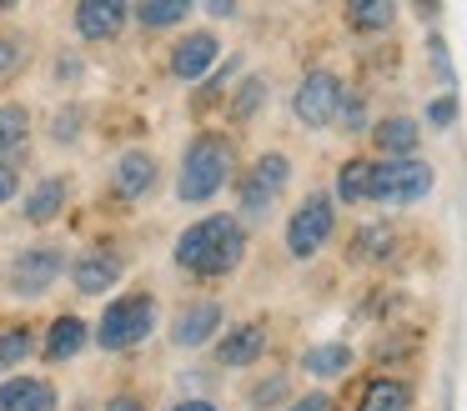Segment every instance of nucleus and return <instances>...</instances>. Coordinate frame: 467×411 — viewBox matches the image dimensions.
Returning <instances> with one entry per match:
<instances>
[{
    "label": "nucleus",
    "instance_id": "obj_1",
    "mask_svg": "<svg viewBox=\"0 0 467 411\" xmlns=\"http://www.w3.org/2000/svg\"><path fill=\"white\" fill-rule=\"evenodd\" d=\"M242 256H246V231L226 211L186 226L182 241H176V266L196 271V276H232L242 266Z\"/></svg>",
    "mask_w": 467,
    "mask_h": 411
},
{
    "label": "nucleus",
    "instance_id": "obj_2",
    "mask_svg": "<svg viewBox=\"0 0 467 411\" xmlns=\"http://www.w3.org/2000/svg\"><path fill=\"white\" fill-rule=\"evenodd\" d=\"M232 166H236V146L226 136H216V130H206V136H196L192 146H186L176 196H182V200H212L216 190L226 186Z\"/></svg>",
    "mask_w": 467,
    "mask_h": 411
},
{
    "label": "nucleus",
    "instance_id": "obj_3",
    "mask_svg": "<svg viewBox=\"0 0 467 411\" xmlns=\"http://www.w3.org/2000/svg\"><path fill=\"white\" fill-rule=\"evenodd\" d=\"M432 186H437V176H432L427 160H417V156H382L372 166L367 196L387 200V206H412V200H422Z\"/></svg>",
    "mask_w": 467,
    "mask_h": 411
},
{
    "label": "nucleus",
    "instance_id": "obj_4",
    "mask_svg": "<svg viewBox=\"0 0 467 411\" xmlns=\"http://www.w3.org/2000/svg\"><path fill=\"white\" fill-rule=\"evenodd\" d=\"M156 326V301L151 291H131V296L111 301V306L101 311V326H96V341H101L106 351H126L136 346V341H146Z\"/></svg>",
    "mask_w": 467,
    "mask_h": 411
},
{
    "label": "nucleus",
    "instance_id": "obj_5",
    "mask_svg": "<svg viewBox=\"0 0 467 411\" xmlns=\"http://www.w3.org/2000/svg\"><path fill=\"white\" fill-rule=\"evenodd\" d=\"M337 216H332V200L327 196H306V206H296V216L286 221V251L296 261H312L317 251L332 241Z\"/></svg>",
    "mask_w": 467,
    "mask_h": 411
},
{
    "label": "nucleus",
    "instance_id": "obj_6",
    "mask_svg": "<svg viewBox=\"0 0 467 411\" xmlns=\"http://www.w3.org/2000/svg\"><path fill=\"white\" fill-rule=\"evenodd\" d=\"M286 180H292V160H286L282 150L256 156V166L246 170V180H242V211L246 216H266L272 200L286 190Z\"/></svg>",
    "mask_w": 467,
    "mask_h": 411
},
{
    "label": "nucleus",
    "instance_id": "obj_7",
    "mask_svg": "<svg viewBox=\"0 0 467 411\" xmlns=\"http://www.w3.org/2000/svg\"><path fill=\"white\" fill-rule=\"evenodd\" d=\"M337 100H342V80H337L332 70H312L292 96V116L302 120L306 130H322L337 120Z\"/></svg>",
    "mask_w": 467,
    "mask_h": 411
},
{
    "label": "nucleus",
    "instance_id": "obj_8",
    "mask_svg": "<svg viewBox=\"0 0 467 411\" xmlns=\"http://www.w3.org/2000/svg\"><path fill=\"white\" fill-rule=\"evenodd\" d=\"M61 271H66V256L56 246H31L11 261V291L16 296H41Z\"/></svg>",
    "mask_w": 467,
    "mask_h": 411
},
{
    "label": "nucleus",
    "instance_id": "obj_9",
    "mask_svg": "<svg viewBox=\"0 0 467 411\" xmlns=\"http://www.w3.org/2000/svg\"><path fill=\"white\" fill-rule=\"evenodd\" d=\"M131 0H76V36L81 40H116L126 30Z\"/></svg>",
    "mask_w": 467,
    "mask_h": 411
},
{
    "label": "nucleus",
    "instance_id": "obj_10",
    "mask_svg": "<svg viewBox=\"0 0 467 411\" xmlns=\"http://www.w3.org/2000/svg\"><path fill=\"white\" fill-rule=\"evenodd\" d=\"M216 56H222V40H216L212 30H192V36H182L171 50V76L192 86V80H202L206 70L216 66Z\"/></svg>",
    "mask_w": 467,
    "mask_h": 411
},
{
    "label": "nucleus",
    "instance_id": "obj_11",
    "mask_svg": "<svg viewBox=\"0 0 467 411\" xmlns=\"http://www.w3.org/2000/svg\"><path fill=\"white\" fill-rule=\"evenodd\" d=\"M216 326H222V306H216V301H192V306L176 316L171 341L176 346H206V341L216 336Z\"/></svg>",
    "mask_w": 467,
    "mask_h": 411
},
{
    "label": "nucleus",
    "instance_id": "obj_12",
    "mask_svg": "<svg viewBox=\"0 0 467 411\" xmlns=\"http://www.w3.org/2000/svg\"><path fill=\"white\" fill-rule=\"evenodd\" d=\"M116 281H121V256L116 251H86L76 261V291H86V296H101Z\"/></svg>",
    "mask_w": 467,
    "mask_h": 411
},
{
    "label": "nucleus",
    "instance_id": "obj_13",
    "mask_svg": "<svg viewBox=\"0 0 467 411\" xmlns=\"http://www.w3.org/2000/svg\"><path fill=\"white\" fill-rule=\"evenodd\" d=\"M262 351H266V326H256V321H246V326L226 331V336L216 341V361H222V366H252Z\"/></svg>",
    "mask_w": 467,
    "mask_h": 411
},
{
    "label": "nucleus",
    "instance_id": "obj_14",
    "mask_svg": "<svg viewBox=\"0 0 467 411\" xmlns=\"http://www.w3.org/2000/svg\"><path fill=\"white\" fill-rule=\"evenodd\" d=\"M0 411H56V391L36 376H16L0 386Z\"/></svg>",
    "mask_w": 467,
    "mask_h": 411
},
{
    "label": "nucleus",
    "instance_id": "obj_15",
    "mask_svg": "<svg viewBox=\"0 0 467 411\" xmlns=\"http://www.w3.org/2000/svg\"><path fill=\"white\" fill-rule=\"evenodd\" d=\"M372 140H377L382 156H412L417 140H422V130H417L412 116H387V120H377V126H372Z\"/></svg>",
    "mask_w": 467,
    "mask_h": 411
},
{
    "label": "nucleus",
    "instance_id": "obj_16",
    "mask_svg": "<svg viewBox=\"0 0 467 411\" xmlns=\"http://www.w3.org/2000/svg\"><path fill=\"white\" fill-rule=\"evenodd\" d=\"M156 186V160L146 156V150H126L121 160H116V190L121 196H146V190Z\"/></svg>",
    "mask_w": 467,
    "mask_h": 411
},
{
    "label": "nucleus",
    "instance_id": "obj_17",
    "mask_svg": "<svg viewBox=\"0 0 467 411\" xmlns=\"http://www.w3.org/2000/svg\"><path fill=\"white\" fill-rule=\"evenodd\" d=\"M86 336H91V331H86L81 316H61V321H51V331H46V351H41V356L46 361H71L76 351L86 346Z\"/></svg>",
    "mask_w": 467,
    "mask_h": 411
},
{
    "label": "nucleus",
    "instance_id": "obj_18",
    "mask_svg": "<svg viewBox=\"0 0 467 411\" xmlns=\"http://www.w3.org/2000/svg\"><path fill=\"white\" fill-rule=\"evenodd\" d=\"M397 20V0H347V26L377 36V30H392Z\"/></svg>",
    "mask_w": 467,
    "mask_h": 411
},
{
    "label": "nucleus",
    "instance_id": "obj_19",
    "mask_svg": "<svg viewBox=\"0 0 467 411\" xmlns=\"http://www.w3.org/2000/svg\"><path fill=\"white\" fill-rule=\"evenodd\" d=\"M192 5L196 0H136V20L146 30H166V26H182Z\"/></svg>",
    "mask_w": 467,
    "mask_h": 411
},
{
    "label": "nucleus",
    "instance_id": "obj_20",
    "mask_svg": "<svg viewBox=\"0 0 467 411\" xmlns=\"http://www.w3.org/2000/svg\"><path fill=\"white\" fill-rule=\"evenodd\" d=\"M26 136H31V116H26V106H0V160L21 156Z\"/></svg>",
    "mask_w": 467,
    "mask_h": 411
},
{
    "label": "nucleus",
    "instance_id": "obj_21",
    "mask_svg": "<svg viewBox=\"0 0 467 411\" xmlns=\"http://www.w3.org/2000/svg\"><path fill=\"white\" fill-rule=\"evenodd\" d=\"M61 206H66V176H46L41 186L26 196V216L31 221H51Z\"/></svg>",
    "mask_w": 467,
    "mask_h": 411
},
{
    "label": "nucleus",
    "instance_id": "obj_22",
    "mask_svg": "<svg viewBox=\"0 0 467 411\" xmlns=\"http://www.w3.org/2000/svg\"><path fill=\"white\" fill-rule=\"evenodd\" d=\"M352 366V351L347 346H317V351H302V371L306 376H342V371Z\"/></svg>",
    "mask_w": 467,
    "mask_h": 411
},
{
    "label": "nucleus",
    "instance_id": "obj_23",
    "mask_svg": "<svg viewBox=\"0 0 467 411\" xmlns=\"http://www.w3.org/2000/svg\"><path fill=\"white\" fill-rule=\"evenodd\" d=\"M367 180H372V160H347L337 170V196L352 206V200H367Z\"/></svg>",
    "mask_w": 467,
    "mask_h": 411
},
{
    "label": "nucleus",
    "instance_id": "obj_24",
    "mask_svg": "<svg viewBox=\"0 0 467 411\" xmlns=\"http://www.w3.org/2000/svg\"><path fill=\"white\" fill-rule=\"evenodd\" d=\"M407 386L402 381H372L367 386V401H362V411H407Z\"/></svg>",
    "mask_w": 467,
    "mask_h": 411
},
{
    "label": "nucleus",
    "instance_id": "obj_25",
    "mask_svg": "<svg viewBox=\"0 0 467 411\" xmlns=\"http://www.w3.org/2000/svg\"><path fill=\"white\" fill-rule=\"evenodd\" d=\"M31 331L26 326H16V331H0V366H16V361H26L31 356Z\"/></svg>",
    "mask_w": 467,
    "mask_h": 411
},
{
    "label": "nucleus",
    "instance_id": "obj_26",
    "mask_svg": "<svg viewBox=\"0 0 467 411\" xmlns=\"http://www.w3.org/2000/svg\"><path fill=\"white\" fill-rule=\"evenodd\" d=\"M282 396H286V376H266V381H256V386H252V406L256 411L276 406Z\"/></svg>",
    "mask_w": 467,
    "mask_h": 411
},
{
    "label": "nucleus",
    "instance_id": "obj_27",
    "mask_svg": "<svg viewBox=\"0 0 467 411\" xmlns=\"http://www.w3.org/2000/svg\"><path fill=\"white\" fill-rule=\"evenodd\" d=\"M337 120H342L347 130H362V126H367V106H362V96H347V90H342V100H337Z\"/></svg>",
    "mask_w": 467,
    "mask_h": 411
},
{
    "label": "nucleus",
    "instance_id": "obj_28",
    "mask_svg": "<svg viewBox=\"0 0 467 411\" xmlns=\"http://www.w3.org/2000/svg\"><path fill=\"white\" fill-rule=\"evenodd\" d=\"M452 120H457V96H437V100H427V126L447 130Z\"/></svg>",
    "mask_w": 467,
    "mask_h": 411
},
{
    "label": "nucleus",
    "instance_id": "obj_29",
    "mask_svg": "<svg viewBox=\"0 0 467 411\" xmlns=\"http://www.w3.org/2000/svg\"><path fill=\"white\" fill-rule=\"evenodd\" d=\"M21 56H26V50H21V40H16V36H0V80L21 70Z\"/></svg>",
    "mask_w": 467,
    "mask_h": 411
},
{
    "label": "nucleus",
    "instance_id": "obj_30",
    "mask_svg": "<svg viewBox=\"0 0 467 411\" xmlns=\"http://www.w3.org/2000/svg\"><path fill=\"white\" fill-rule=\"evenodd\" d=\"M427 50H432V76L442 80V86H452V60H447L442 36H427Z\"/></svg>",
    "mask_w": 467,
    "mask_h": 411
},
{
    "label": "nucleus",
    "instance_id": "obj_31",
    "mask_svg": "<svg viewBox=\"0 0 467 411\" xmlns=\"http://www.w3.org/2000/svg\"><path fill=\"white\" fill-rule=\"evenodd\" d=\"M262 96H266V86H262V80H246V90L236 96V116H242V120H252V116H256V106H262Z\"/></svg>",
    "mask_w": 467,
    "mask_h": 411
},
{
    "label": "nucleus",
    "instance_id": "obj_32",
    "mask_svg": "<svg viewBox=\"0 0 467 411\" xmlns=\"http://www.w3.org/2000/svg\"><path fill=\"white\" fill-rule=\"evenodd\" d=\"M16 186H21V180H16V170L5 166V160H0V206H5V200L16 196Z\"/></svg>",
    "mask_w": 467,
    "mask_h": 411
},
{
    "label": "nucleus",
    "instance_id": "obj_33",
    "mask_svg": "<svg viewBox=\"0 0 467 411\" xmlns=\"http://www.w3.org/2000/svg\"><path fill=\"white\" fill-rule=\"evenodd\" d=\"M76 126H81V116H76V110H66V116L56 120V136H61V140H71V136H76Z\"/></svg>",
    "mask_w": 467,
    "mask_h": 411
},
{
    "label": "nucleus",
    "instance_id": "obj_34",
    "mask_svg": "<svg viewBox=\"0 0 467 411\" xmlns=\"http://www.w3.org/2000/svg\"><path fill=\"white\" fill-rule=\"evenodd\" d=\"M292 411H327V396H322V391H312V396H302Z\"/></svg>",
    "mask_w": 467,
    "mask_h": 411
},
{
    "label": "nucleus",
    "instance_id": "obj_35",
    "mask_svg": "<svg viewBox=\"0 0 467 411\" xmlns=\"http://www.w3.org/2000/svg\"><path fill=\"white\" fill-rule=\"evenodd\" d=\"M212 15H236V0H202Z\"/></svg>",
    "mask_w": 467,
    "mask_h": 411
},
{
    "label": "nucleus",
    "instance_id": "obj_36",
    "mask_svg": "<svg viewBox=\"0 0 467 411\" xmlns=\"http://www.w3.org/2000/svg\"><path fill=\"white\" fill-rule=\"evenodd\" d=\"M106 411H141V401H136V396H116V401H106Z\"/></svg>",
    "mask_w": 467,
    "mask_h": 411
},
{
    "label": "nucleus",
    "instance_id": "obj_37",
    "mask_svg": "<svg viewBox=\"0 0 467 411\" xmlns=\"http://www.w3.org/2000/svg\"><path fill=\"white\" fill-rule=\"evenodd\" d=\"M412 5H417V15H422V20H432L437 10H442V0H412Z\"/></svg>",
    "mask_w": 467,
    "mask_h": 411
},
{
    "label": "nucleus",
    "instance_id": "obj_38",
    "mask_svg": "<svg viewBox=\"0 0 467 411\" xmlns=\"http://www.w3.org/2000/svg\"><path fill=\"white\" fill-rule=\"evenodd\" d=\"M171 411H216L212 401H182V406H171Z\"/></svg>",
    "mask_w": 467,
    "mask_h": 411
},
{
    "label": "nucleus",
    "instance_id": "obj_39",
    "mask_svg": "<svg viewBox=\"0 0 467 411\" xmlns=\"http://www.w3.org/2000/svg\"><path fill=\"white\" fill-rule=\"evenodd\" d=\"M11 5H21V0H0V10H11Z\"/></svg>",
    "mask_w": 467,
    "mask_h": 411
}]
</instances>
